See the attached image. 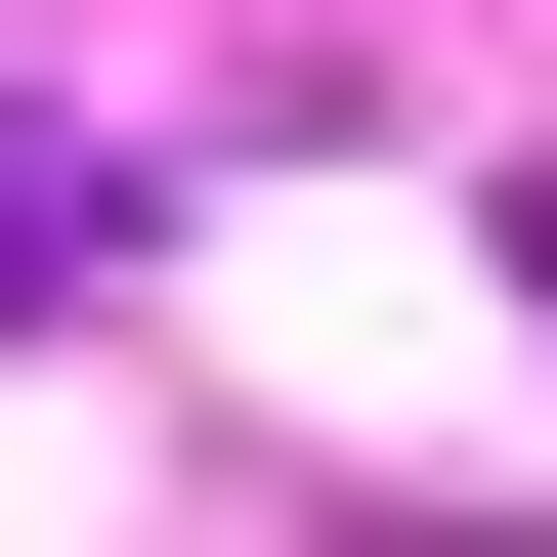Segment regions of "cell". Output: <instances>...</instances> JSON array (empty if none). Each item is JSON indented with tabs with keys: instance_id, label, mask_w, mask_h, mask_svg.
<instances>
[{
	"instance_id": "6da1fadb",
	"label": "cell",
	"mask_w": 557,
	"mask_h": 557,
	"mask_svg": "<svg viewBox=\"0 0 557 557\" xmlns=\"http://www.w3.org/2000/svg\"><path fill=\"white\" fill-rule=\"evenodd\" d=\"M86 300H129V129H44V86H0V344H86Z\"/></svg>"
},
{
	"instance_id": "7a4b0ae2",
	"label": "cell",
	"mask_w": 557,
	"mask_h": 557,
	"mask_svg": "<svg viewBox=\"0 0 557 557\" xmlns=\"http://www.w3.org/2000/svg\"><path fill=\"white\" fill-rule=\"evenodd\" d=\"M515 258H557V214H515Z\"/></svg>"
}]
</instances>
